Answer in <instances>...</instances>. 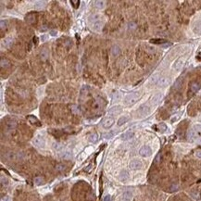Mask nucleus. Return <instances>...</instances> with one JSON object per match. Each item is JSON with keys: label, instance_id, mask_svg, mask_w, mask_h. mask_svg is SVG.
Listing matches in <instances>:
<instances>
[{"label": "nucleus", "instance_id": "8fccbe9b", "mask_svg": "<svg viewBox=\"0 0 201 201\" xmlns=\"http://www.w3.org/2000/svg\"><path fill=\"white\" fill-rule=\"evenodd\" d=\"M195 128L197 130V131H199V132H201V124H197V125H195Z\"/></svg>", "mask_w": 201, "mask_h": 201}, {"label": "nucleus", "instance_id": "a18cd8bd", "mask_svg": "<svg viewBox=\"0 0 201 201\" xmlns=\"http://www.w3.org/2000/svg\"><path fill=\"white\" fill-rule=\"evenodd\" d=\"M49 34H50L51 36H56V35L58 34V33H57V31H55V30H50L49 31Z\"/></svg>", "mask_w": 201, "mask_h": 201}, {"label": "nucleus", "instance_id": "9b49d317", "mask_svg": "<svg viewBox=\"0 0 201 201\" xmlns=\"http://www.w3.org/2000/svg\"><path fill=\"white\" fill-rule=\"evenodd\" d=\"M59 157L61 158H64V159H70V158H71L72 155H71L70 150H64V151L59 153Z\"/></svg>", "mask_w": 201, "mask_h": 201}, {"label": "nucleus", "instance_id": "49530a36", "mask_svg": "<svg viewBox=\"0 0 201 201\" xmlns=\"http://www.w3.org/2000/svg\"><path fill=\"white\" fill-rule=\"evenodd\" d=\"M110 200H111V196L110 195H107L104 197V201H110Z\"/></svg>", "mask_w": 201, "mask_h": 201}, {"label": "nucleus", "instance_id": "1a4fd4ad", "mask_svg": "<svg viewBox=\"0 0 201 201\" xmlns=\"http://www.w3.org/2000/svg\"><path fill=\"white\" fill-rule=\"evenodd\" d=\"M104 25V22L102 21H95V22L93 23V29L96 32H99V31L102 30Z\"/></svg>", "mask_w": 201, "mask_h": 201}, {"label": "nucleus", "instance_id": "b1692460", "mask_svg": "<svg viewBox=\"0 0 201 201\" xmlns=\"http://www.w3.org/2000/svg\"><path fill=\"white\" fill-rule=\"evenodd\" d=\"M28 121L32 123V124H35V125H37V126H40V122H39V121L35 118V117H34V116H29L28 117Z\"/></svg>", "mask_w": 201, "mask_h": 201}, {"label": "nucleus", "instance_id": "423d86ee", "mask_svg": "<svg viewBox=\"0 0 201 201\" xmlns=\"http://www.w3.org/2000/svg\"><path fill=\"white\" fill-rule=\"evenodd\" d=\"M25 21L30 23V24H34V22H36V14L35 13H29L27 16L25 17Z\"/></svg>", "mask_w": 201, "mask_h": 201}, {"label": "nucleus", "instance_id": "37998d69", "mask_svg": "<svg viewBox=\"0 0 201 201\" xmlns=\"http://www.w3.org/2000/svg\"><path fill=\"white\" fill-rule=\"evenodd\" d=\"M160 160H161V154L159 153V154H158V156L156 157V158H155V162L158 164V163H159L160 162Z\"/></svg>", "mask_w": 201, "mask_h": 201}, {"label": "nucleus", "instance_id": "79ce46f5", "mask_svg": "<svg viewBox=\"0 0 201 201\" xmlns=\"http://www.w3.org/2000/svg\"><path fill=\"white\" fill-rule=\"evenodd\" d=\"M70 3L73 4V7H74L75 9H77V8H78V5L80 4V2L78 1V0H71Z\"/></svg>", "mask_w": 201, "mask_h": 201}, {"label": "nucleus", "instance_id": "f704fd0d", "mask_svg": "<svg viewBox=\"0 0 201 201\" xmlns=\"http://www.w3.org/2000/svg\"><path fill=\"white\" fill-rule=\"evenodd\" d=\"M158 127V130L160 132H165L167 130V125L165 124V123H159Z\"/></svg>", "mask_w": 201, "mask_h": 201}, {"label": "nucleus", "instance_id": "72a5a7b5", "mask_svg": "<svg viewBox=\"0 0 201 201\" xmlns=\"http://www.w3.org/2000/svg\"><path fill=\"white\" fill-rule=\"evenodd\" d=\"M182 82H183L182 78H179V79H178L176 82H175V83H174V88L179 89L180 87H181V85H182Z\"/></svg>", "mask_w": 201, "mask_h": 201}, {"label": "nucleus", "instance_id": "de8ad7c7", "mask_svg": "<svg viewBox=\"0 0 201 201\" xmlns=\"http://www.w3.org/2000/svg\"><path fill=\"white\" fill-rule=\"evenodd\" d=\"M46 30H47V26H46V25H43V26H42V28L40 29V31H41V32H45V31H46Z\"/></svg>", "mask_w": 201, "mask_h": 201}, {"label": "nucleus", "instance_id": "7ed1b4c3", "mask_svg": "<svg viewBox=\"0 0 201 201\" xmlns=\"http://www.w3.org/2000/svg\"><path fill=\"white\" fill-rule=\"evenodd\" d=\"M114 118L113 117H107V118H105L103 120V122H102V126H103L105 129H109L110 128L113 124H114Z\"/></svg>", "mask_w": 201, "mask_h": 201}, {"label": "nucleus", "instance_id": "a19ab883", "mask_svg": "<svg viewBox=\"0 0 201 201\" xmlns=\"http://www.w3.org/2000/svg\"><path fill=\"white\" fill-rule=\"evenodd\" d=\"M7 183H8V180H7V178H4V176H2L1 177V186L6 185Z\"/></svg>", "mask_w": 201, "mask_h": 201}, {"label": "nucleus", "instance_id": "2f4dec72", "mask_svg": "<svg viewBox=\"0 0 201 201\" xmlns=\"http://www.w3.org/2000/svg\"><path fill=\"white\" fill-rule=\"evenodd\" d=\"M55 169H56V171H65L66 166H65L64 164H61V163H60V164L56 165Z\"/></svg>", "mask_w": 201, "mask_h": 201}, {"label": "nucleus", "instance_id": "4c0bfd02", "mask_svg": "<svg viewBox=\"0 0 201 201\" xmlns=\"http://www.w3.org/2000/svg\"><path fill=\"white\" fill-rule=\"evenodd\" d=\"M177 189H178V185L175 184V183H173V184H171V187H170V191H171V192H174V191H176Z\"/></svg>", "mask_w": 201, "mask_h": 201}, {"label": "nucleus", "instance_id": "412c9836", "mask_svg": "<svg viewBox=\"0 0 201 201\" xmlns=\"http://www.w3.org/2000/svg\"><path fill=\"white\" fill-rule=\"evenodd\" d=\"M169 79L168 78H160V80L158 81V84L160 87H165V86H167L168 84H169Z\"/></svg>", "mask_w": 201, "mask_h": 201}, {"label": "nucleus", "instance_id": "cd10ccee", "mask_svg": "<svg viewBox=\"0 0 201 201\" xmlns=\"http://www.w3.org/2000/svg\"><path fill=\"white\" fill-rule=\"evenodd\" d=\"M53 148L56 150V151H60V150L63 149V145L61 143H58V142H55L53 144Z\"/></svg>", "mask_w": 201, "mask_h": 201}, {"label": "nucleus", "instance_id": "3c124183", "mask_svg": "<svg viewBox=\"0 0 201 201\" xmlns=\"http://www.w3.org/2000/svg\"><path fill=\"white\" fill-rule=\"evenodd\" d=\"M195 156H196L197 158H201V151H197V152L195 153Z\"/></svg>", "mask_w": 201, "mask_h": 201}, {"label": "nucleus", "instance_id": "6e6552de", "mask_svg": "<svg viewBox=\"0 0 201 201\" xmlns=\"http://www.w3.org/2000/svg\"><path fill=\"white\" fill-rule=\"evenodd\" d=\"M138 112L141 116H146L149 113V107L147 105H141L139 107V110H138Z\"/></svg>", "mask_w": 201, "mask_h": 201}, {"label": "nucleus", "instance_id": "bb28decb", "mask_svg": "<svg viewBox=\"0 0 201 201\" xmlns=\"http://www.w3.org/2000/svg\"><path fill=\"white\" fill-rule=\"evenodd\" d=\"M48 51L46 50V49H44V50H42V52H41V54H40V57H41V59L43 61L46 60L47 58H48Z\"/></svg>", "mask_w": 201, "mask_h": 201}, {"label": "nucleus", "instance_id": "c9c22d12", "mask_svg": "<svg viewBox=\"0 0 201 201\" xmlns=\"http://www.w3.org/2000/svg\"><path fill=\"white\" fill-rule=\"evenodd\" d=\"M195 32L196 33V34H201V22H199V23H198V24L195 26Z\"/></svg>", "mask_w": 201, "mask_h": 201}, {"label": "nucleus", "instance_id": "6ab92c4d", "mask_svg": "<svg viewBox=\"0 0 201 201\" xmlns=\"http://www.w3.org/2000/svg\"><path fill=\"white\" fill-rule=\"evenodd\" d=\"M190 89H191V91H192L193 93H195V92H197L198 90L200 89V84L196 82H192L191 85H190Z\"/></svg>", "mask_w": 201, "mask_h": 201}, {"label": "nucleus", "instance_id": "603ef678", "mask_svg": "<svg viewBox=\"0 0 201 201\" xmlns=\"http://www.w3.org/2000/svg\"><path fill=\"white\" fill-rule=\"evenodd\" d=\"M199 56H200V57H201V53H200V55H199Z\"/></svg>", "mask_w": 201, "mask_h": 201}, {"label": "nucleus", "instance_id": "dca6fc26", "mask_svg": "<svg viewBox=\"0 0 201 201\" xmlns=\"http://www.w3.org/2000/svg\"><path fill=\"white\" fill-rule=\"evenodd\" d=\"M132 197H133V195H132L131 192H127L123 193V195L122 196V200L121 201H132Z\"/></svg>", "mask_w": 201, "mask_h": 201}, {"label": "nucleus", "instance_id": "f3484780", "mask_svg": "<svg viewBox=\"0 0 201 201\" xmlns=\"http://www.w3.org/2000/svg\"><path fill=\"white\" fill-rule=\"evenodd\" d=\"M159 80H160L159 74H158V73H156V74H154L153 76L150 77L149 82H150V83H152V84H155V83H158Z\"/></svg>", "mask_w": 201, "mask_h": 201}, {"label": "nucleus", "instance_id": "473e14b6", "mask_svg": "<svg viewBox=\"0 0 201 201\" xmlns=\"http://www.w3.org/2000/svg\"><path fill=\"white\" fill-rule=\"evenodd\" d=\"M187 137H188L189 140H193V139H195V133L194 130H190L188 132V134H187Z\"/></svg>", "mask_w": 201, "mask_h": 201}, {"label": "nucleus", "instance_id": "4be33fe9", "mask_svg": "<svg viewBox=\"0 0 201 201\" xmlns=\"http://www.w3.org/2000/svg\"><path fill=\"white\" fill-rule=\"evenodd\" d=\"M111 53L114 57H118L121 54V48L118 46H113L111 48Z\"/></svg>", "mask_w": 201, "mask_h": 201}, {"label": "nucleus", "instance_id": "f03ea898", "mask_svg": "<svg viewBox=\"0 0 201 201\" xmlns=\"http://www.w3.org/2000/svg\"><path fill=\"white\" fill-rule=\"evenodd\" d=\"M33 144H34V146L36 147H39V148H42L44 146H46V142H45V139H44L43 136L41 135H37L34 138L33 140Z\"/></svg>", "mask_w": 201, "mask_h": 201}, {"label": "nucleus", "instance_id": "20e7f679", "mask_svg": "<svg viewBox=\"0 0 201 201\" xmlns=\"http://www.w3.org/2000/svg\"><path fill=\"white\" fill-rule=\"evenodd\" d=\"M142 162L139 160V159H133L130 164H129V167L131 170H134V171H136V170H139L142 168Z\"/></svg>", "mask_w": 201, "mask_h": 201}, {"label": "nucleus", "instance_id": "2eb2a0df", "mask_svg": "<svg viewBox=\"0 0 201 201\" xmlns=\"http://www.w3.org/2000/svg\"><path fill=\"white\" fill-rule=\"evenodd\" d=\"M12 41L13 40L11 38H6V39L2 40V42H1V46L2 47H9L10 45L12 44Z\"/></svg>", "mask_w": 201, "mask_h": 201}, {"label": "nucleus", "instance_id": "393cba45", "mask_svg": "<svg viewBox=\"0 0 201 201\" xmlns=\"http://www.w3.org/2000/svg\"><path fill=\"white\" fill-rule=\"evenodd\" d=\"M34 182L36 185H42V184H44V183H45V180H44L43 177L38 176V177H35V178H34Z\"/></svg>", "mask_w": 201, "mask_h": 201}, {"label": "nucleus", "instance_id": "c03bdc74", "mask_svg": "<svg viewBox=\"0 0 201 201\" xmlns=\"http://www.w3.org/2000/svg\"><path fill=\"white\" fill-rule=\"evenodd\" d=\"M113 136V133H108V134H105L103 135L104 138H106V139H110L111 137Z\"/></svg>", "mask_w": 201, "mask_h": 201}, {"label": "nucleus", "instance_id": "09e8293b", "mask_svg": "<svg viewBox=\"0 0 201 201\" xmlns=\"http://www.w3.org/2000/svg\"><path fill=\"white\" fill-rule=\"evenodd\" d=\"M1 201H10L9 196H3V197L1 198Z\"/></svg>", "mask_w": 201, "mask_h": 201}, {"label": "nucleus", "instance_id": "58836bf2", "mask_svg": "<svg viewBox=\"0 0 201 201\" xmlns=\"http://www.w3.org/2000/svg\"><path fill=\"white\" fill-rule=\"evenodd\" d=\"M0 28H1V30H4V29L7 28V22L5 21H1L0 22Z\"/></svg>", "mask_w": 201, "mask_h": 201}, {"label": "nucleus", "instance_id": "c756f323", "mask_svg": "<svg viewBox=\"0 0 201 201\" xmlns=\"http://www.w3.org/2000/svg\"><path fill=\"white\" fill-rule=\"evenodd\" d=\"M0 66H1V68H8L9 66V61L7 58H2L1 61H0Z\"/></svg>", "mask_w": 201, "mask_h": 201}, {"label": "nucleus", "instance_id": "a878e982", "mask_svg": "<svg viewBox=\"0 0 201 201\" xmlns=\"http://www.w3.org/2000/svg\"><path fill=\"white\" fill-rule=\"evenodd\" d=\"M88 140L91 142V143H96L98 141V134H92L89 135Z\"/></svg>", "mask_w": 201, "mask_h": 201}, {"label": "nucleus", "instance_id": "a211bd4d", "mask_svg": "<svg viewBox=\"0 0 201 201\" xmlns=\"http://www.w3.org/2000/svg\"><path fill=\"white\" fill-rule=\"evenodd\" d=\"M16 126H17V123H16L15 121H9V122L7 123V129H8L9 132L13 131V130L16 128Z\"/></svg>", "mask_w": 201, "mask_h": 201}, {"label": "nucleus", "instance_id": "e433bc0d", "mask_svg": "<svg viewBox=\"0 0 201 201\" xmlns=\"http://www.w3.org/2000/svg\"><path fill=\"white\" fill-rule=\"evenodd\" d=\"M128 27H129V29L130 30H134L135 28H136V24L134 23V22H129V24H128Z\"/></svg>", "mask_w": 201, "mask_h": 201}, {"label": "nucleus", "instance_id": "7c9ffc66", "mask_svg": "<svg viewBox=\"0 0 201 201\" xmlns=\"http://www.w3.org/2000/svg\"><path fill=\"white\" fill-rule=\"evenodd\" d=\"M150 42L152 44H165V43H167V41L166 40H164V39H151L150 40Z\"/></svg>", "mask_w": 201, "mask_h": 201}, {"label": "nucleus", "instance_id": "ea45409f", "mask_svg": "<svg viewBox=\"0 0 201 201\" xmlns=\"http://www.w3.org/2000/svg\"><path fill=\"white\" fill-rule=\"evenodd\" d=\"M112 99L114 101H119L120 100V94L119 93H115V94H113V96H112Z\"/></svg>", "mask_w": 201, "mask_h": 201}, {"label": "nucleus", "instance_id": "0eeeda50", "mask_svg": "<svg viewBox=\"0 0 201 201\" xmlns=\"http://www.w3.org/2000/svg\"><path fill=\"white\" fill-rule=\"evenodd\" d=\"M183 63H184V60H183V58H178L173 64V70H180L183 66Z\"/></svg>", "mask_w": 201, "mask_h": 201}, {"label": "nucleus", "instance_id": "f257e3e1", "mask_svg": "<svg viewBox=\"0 0 201 201\" xmlns=\"http://www.w3.org/2000/svg\"><path fill=\"white\" fill-rule=\"evenodd\" d=\"M139 97H140V93L139 92H134V93L128 94L124 98V104L125 105H128V106L134 105L138 100Z\"/></svg>", "mask_w": 201, "mask_h": 201}, {"label": "nucleus", "instance_id": "4468645a", "mask_svg": "<svg viewBox=\"0 0 201 201\" xmlns=\"http://www.w3.org/2000/svg\"><path fill=\"white\" fill-rule=\"evenodd\" d=\"M119 178H120V180H121L122 182H125V181H127V180L129 179L128 171H121V173H120V175H119Z\"/></svg>", "mask_w": 201, "mask_h": 201}, {"label": "nucleus", "instance_id": "f8f14e48", "mask_svg": "<svg viewBox=\"0 0 201 201\" xmlns=\"http://www.w3.org/2000/svg\"><path fill=\"white\" fill-rule=\"evenodd\" d=\"M129 120H130V116L129 115L122 116V117L118 120V125H119V126H122V124H124V123H126V122H128Z\"/></svg>", "mask_w": 201, "mask_h": 201}, {"label": "nucleus", "instance_id": "5701e85b", "mask_svg": "<svg viewBox=\"0 0 201 201\" xmlns=\"http://www.w3.org/2000/svg\"><path fill=\"white\" fill-rule=\"evenodd\" d=\"M46 7V2L45 1H36L34 3V8L35 9H42Z\"/></svg>", "mask_w": 201, "mask_h": 201}, {"label": "nucleus", "instance_id": "ddd939ff", "mask_svg": "<svg viewBox=\"0 0 201 201\" xmlns=\"http://www.w3.org/2000/svg\"><path fill=\"white\" fill-rule=\"evenodd\" d=\"M133 136H134V133L132 131H127V132H125L124 134L122 135V139L124 141L130 140L131 138H133Z\"/></svg>", "mask_w": 201, "mask_h": 201}, {"label": "nucleus", "instance_id": "c85d7f7f", "mask_svg": "<svg viewBox=\"0 0 201 201\" xmlns=\"http://www.w3.org/2000/svg\"><path fill=\"white\" fill-rule=\"evenodd\" d=\"M94 7L97 8V9H104V7H105V2H104L103 0H97V1L94 2Z\"/></svg>", "mask_w": 201, "mask_h": 201}, {"label": "nucleus", "instance_id": "9d476101", "mask_svg": "<svg viewBox=\"0 0 201 201\" xmlns=\"http://www.w3.org/2000/svg\"><path fill=\"white\" fill-rule=\"evenodd\" d=\"M162 98V94L161 93H157V94H155L154 95H153V97L151 98V103L154 104V105H156V104H158L159 101L161 100Z\"/></svg>", "mask_w": 201, "mask_h": 201}, {"label": "nucleus", "instance_id": "aec40b11", "mask_svg": "<svg viewBox=\"0 0 201 201\" xmlns=\"http://www.w3.org/2000/svg\"><path fill=\"white\" fill-rule=\"evenodd\" d=\"M121 111H122V108L120 107V106H116V107H113L112 109H110V110L109 111V114H114V115H116V114L121 113Z\"/></svg>", "mask_w": 201, "mask_h": 201}, {"label": "nucleus", "instance_id": "39448f33", "mask_svg": "<svg viewBox=\"0 0 201 201\" xmlns=\"http://www.w3.org/2000/svg\"><path fill=\"white\" fill-rule=\"evenodd\" d=\"M139 154H140L142 157H149V156L152 154V150H151V148H150L149 146H145L140 149Z\"/></svg>", "mask_w": 201, "mask_h": 201}, {"label": "nucleus", "instance_id": "864d4df0", "mask_svg": "<svg viewBox=\"0 0 201 201\" xmlns=\"http://www.w3.org/2000/svg\"><path fill=\"white\" fill-rule=\"evenodd\" d=\"M200 122H201V121H200Z\"/></svg>", "mask_w": 201, "mask_h": 201}]
</instances>
